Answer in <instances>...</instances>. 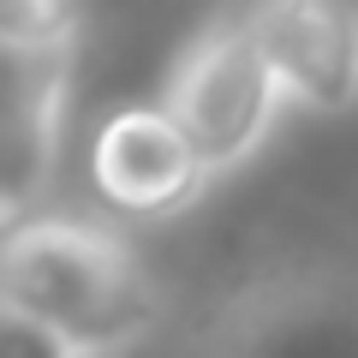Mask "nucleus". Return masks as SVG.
I'll return each mask as SVG.
<instances>
[{
    "label": "nucleus",
    "instance_id": "5",
    "mask_svg": "<svg viewBox=\"0 0 358 358\" xmlns=\"http://www.w3.org/2000/svg\"><path fill=\"white\" fill-rule=\"evenodd\" d=\"M90 179H96L108 209L162 221L203 197L209 167L162 102H126L90 138Z\"/></svg>",
    "mask_w": 358,
    "mask_h": 358
},
{
    "label": "nucleus",
    "instance_id": "1",
    "mask_svg": "<svg viewBox=\"0 0 358 358\" xmlns=\"http://www.w3.org/2000/svg\"><path fill=\"white\" fill-rule=\"evenodd\" d=\"M0 305L84 358H108L162 322V287L138 245L90 215H24L0 245Z\"/></svg>",
    "mask_w": 358,
    "mask_h": 358
},
{
    "label": "nucleus",
    "instance_id": "7",
    "mask_svg": "<svg viewBox=\"0 0 358 358\" xmlns=\"http://www.w3.org/2000/svg\"><path fill=\"white\" fill-rule=\"evenodd\" d=\"M0 358H84V352L66 346L60 334H48L42 322L13 317V310H6V322H0Z\"/></svg>",
    "mask_w": 358,
    "mask_h": 358
},
{
    "label": "nucleus",
    "instance_id": "2",
    "mask_svg": "<svg viewBox=\"0 0 358 358\" xmlns=\"http://www.w3.org/2000/svg\"><path fill=\"white\" fill-rule=\"evenodd\" d=\"M281 102L287 96L268 72L251 13H215L209 24H197L162 78V108L203 155L209 179L239 167L268 138Z\"/></svg>",
    "mask_w": 358,
    "mask_h": 358
},
{
    "label": "nucleus",
    "instance_id": "4",
    "mask_svg": "<svg viewBox=\"0 0 358 358\" xmlns=\"http://www.w3.org/2000/svg\"><path fill=\"white\" fill-rule=\"evenodd\" d=\"M185 358H358V275L281 268L209 310Z\"/></svg>",
    "mask_w": 358,
    "mask_h": 358
},
{
    "label": "nucleus",
    "instance_id": "6",
    "mask_svg": "<svg viewBox=\"0 0 358 358\" xmlns=\"http://www.w3.org/2000/svg\"><path fill=\"white\" fill-rule=\"evenodd\" d=\"M287 102L341 114L358 102V6L341 0H268L245 6Z\"/></svg>",
    "mask_w": 358,
    "mask_h": 358
},
{
    "label": "nucleus",
    "instance_id": "3",
    "mask_svg": "<svg viewBox=\"0 0 358 358\" xmlns=\"http://www.w3.org/2000/svg\"><path fill=\"white\" fill-rule=\"evenodd\" d=\"M78 13L60 0H6L0 6V60H6V114H0V203L6 227L48 192L60 108L72 84Z\"/></svg>",
    "mask_w": 358,
    "mask_h": 358
}]
</instances>
